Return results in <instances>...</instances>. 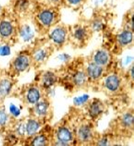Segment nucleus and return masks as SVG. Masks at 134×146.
Here are the masks:
<instances>
[{"instance_id": "1", "label": "nucleus", "mask_w": 134, "mask_h": 146, "mask_svg": "<svg viewBox=\"0 0 134 146\" xmlns=\"http://www.w3.org/2000/svg\"><path fill=\"white\" fill-rule=\"evenodd\" d=\"M50 37H51V39L54 43H56L57 44H62L65 41V38H66V30L62 27L56 28L51 33Z\"/></svg>"}, {"instance_id": "2", "label": "nucleus", "mask_w": 134, "mask_h": 146, "mask_svg": "<svg viewBox=\"0 0 134 146\" xmlns=\"http://www.w3.org/2000/svg\"><path fill=\"white\" fill-rule=\"evenodd\" d=\"M54 19V13L53 12L49 9H45L39 13L38 14V20L44 26H50Z\"/></svg>"}, {"instance_id": "3", "label": "nucleus", "mask_w": 134, "mask_h": 146, "mask_svg": "<svg viewBox=\"0 0 134 146\" xmlns=\"http://www.w3.org/2000/svg\"><path fill=\"white\" fill-rule=\"evenodd\" d=\"M28 64H29L28 57H27L26 55H19L15 59L13 66L17 71L22 72L28 67Z\"/></svg>"}, {"instance_id": "4", "label": "nucleus", "mask_w": 134, "mask_h": 146, "mask_svg": "<svg viewBox=\"0 0 134 146\" xmlns=\"http://www.w3.org/2000/svg\"><path fill=\"white\" fill-rule=\"evenodd\" d=\"M57 136L58 141L67 143V144H68V142H70L73 139V135H72L71 131L65 127H61L58 129Z\"/></svg>"}, {"instance_id": "5", "label": "nucleus", "mask_w": 134, "mask_h": 146, "mask_svg": "<svg viewBox=\"0 0 134 146\" xmlns=\"http://www.w3.org/2000/svg\"><path fill=\"white\" fill-rule=\"evenodd\" d=\"M120 79L117 75H110L105 80V86L108 90L114 92L119 88Z\"/></svg>"}, {"instance_id": "6", "label": "nucleus", "mask_w": 134, "mask_h": 146, "mask_svg": "<svg viewBox=\"0 0 134 146\" xmlns=\"http://www.w3.org/2000/svg\"><path fill=\"white\" fill-rule=\"evenodd\" d=\"M87 73H88V75L92 79H98L102 73V68L100 65L95 63H92L87 68Z\"/></svg>"}, {"instance_id": "7", "label": "nucleus", "mask_w": 134, "mask_h": 146, "mask_svg": "<svg viewBox=\"0 0 134 146\" xmlns=\"http://www.w3.org/2000/svg\"><path fill=\"white\" fill-rule=\"evenodd\" d=\"M13 31V26L8 20H3L0 22V35L3 38L9 37Z\"/></svg>"}, {"instance_id": "8", "label": "nucleus", "mask_w": 134, "mask_h": 146, "mask_svg": "<svg viewBox=\"0 0 134 146\" xmlns=\"http://www.w3.org/2000/svg\"><path fill=\"white\" fill-rule=\"evenodd\" d=\"M109 60V56L108 54V53L106 51L101 50L98 51L95 55H94V62L95 64H98V65H105L108 64Z\"/></svg>"}, {"instance_id": "9", "label": "nucleus", "mask_w": 134, "mask_h": 146, "mask_svg": "<svg viewBox=\"0 0 134 146\" xmlns=\"http://www.w3.org/2000/svg\"><path fill=\"white\" fill-rule=\"evenodd\" d=\"M40 99V92L37 88H31L28 91L27 94V100L30 104H36Z\"/></svg>"}, {"instance_id": "10", "label": "nucleus", "mask_w": 134, "mask_h": 146, "mask_svg": "<svg viewBox=\"0 0 134 146\" xmlns=\"http://www.w3.org/2000/svg\"><path fill=\"white\" fill-rule=\"evenodd\" d=\"M118 41L123 46L129 44L133 41V34L129 30H125L118 35Z\"/></svg>"}, {"instance_id": "11", "label": "nucleus", "mask_w": 134, "mask_h": 146, "mask_svg": "<svg viewBox=\"0 0 134 146\" xmlns=\"http://www.w3.org/2000/svg\"><path fill=\"white\" fill-rule=\"evenodd\" d=\"M57 78L55 76V74L51 72H47L45 73V74L43 77V84L44 86L46 88H49L52 85L54 84V83L56 82Z\"/></svg>"}, {"instance_id": "12", "label": "nucleus", "mask_w": 134, "mask_h": 146, "mask_svg": "<svg viewBox=\"0 0 134 146\" xmlns=\"http://www.w3.org/2000/svg\"><path fill=\"white\" fill-rule=\"evenodd\" d=\"M20 35H21V37H22L23 40L29 41L34 38V31L30 28V26L25 25V26H22L21 29H20Z\"/></svg>"}, {"instance_id": "13", "label": "nucleus", "mask_w": 134, "mask_h": 146, "mask_svg": "<svg viewBox=\"0 0 134 146\" xmlns=\"http://www.w3.org/2000/svg\"><path fill=\"white\" fill-rule=\"evenodd\" d=\"M102 107L100 102L94 101L92 102V104L90 105L89 113L92 118L98 116L102 113Z\"/></svg>"}, {"instance_id": "14", "label": "nucleus", "mask_w": 134, "mask_h": 146, "mask_svg": "<svg viewBox=\"0 0 134 146\" xmlns=\"http://www.w3.org/2000/svg\"><path fill=\"white\" fill-rule=\"evenodd\" d=\"M39 128V124L34 119H29L26 124V132L28 135H34Z\"/></svg>"}, {"instance_id": "15", "label": "nucleus", "mask_w": 134, "mask_h": 146, "mask_svg": "<svg viewBox=\"0 0 134 146\" xmlns=\"http://www.w3.org/2000/svg\"><path fill=\"white\" fill-rule=\"evenodd\" d=\"M78 136L83 141H87L92 136V131L88 126H82L78 130Z\"/></svg>"}, {"instance_id": "16", "label": "nucleus", "mask_w": 134, "mask_h": 146, "mask_svg": "<svg viewBox=\"0 0 134 146\" xmlns=\"http://www.w3.org/2000/svg\"><path fill=\"white\" fill-rule=\"evenodd\" d=\"M12 88L11 82L8 79H3L0 82V93L2 95L9 94Z\"/></svg>"}, {"instance_id": "17", "label": "nucleus", "mask_w": 134, "mask_h": 146, "mask_svg": "<svg viewBox=\"0 0 134 146\" xmlns=\"http://www.w3.org/2000/svg\"><path fill=\"white\" fill-rule=\"evenodd\" d=\"M48 104L47 103V102H40V103H38V104H37V106H36V108H35V111L36 113L38 114V115H40V116H42V115H45V114H47V113H48Z\"/></svg>"}, {"instance_id": "18", "label": "nucleus", "mask_w": 134, "mask_h": 146, "mask_svg": "<svg viewBox=\"0 0 134 146\" xmlns=\"http://www.w3.org/2000/svg\"><path fill=\"white\" fill-rule=\"evenodd\" d=\"M73 81L77 85H82L86 81V74L83 72H78L74 74Z\"/></svg>"}, {"instance_id": "19", "label": "nucleus", "mask_w": 134, "mask_h": 146, "mask_svg": "<svg viewBox=\"0 0 134 146\" xmlns=\"http://www.w3.org/2000/svg\"><path fill=\"white\" fill-rule=\"evenodd\" d=\"M86 30L83 28H78L74 31V38L78 41H83L86 38Z\"/></svg>"}, {"instance_id": "20", "label": "nucleus", "mask_w": 134, "mask_h": 146, "mask_svg": "<svg viewBox=\"0 0 134 146\" xmlns=\"http://www.w3.org/2000/svg\"><path fill=\"white\" fill-rule=\"evenodd\" d=\"M123 124L125 127H132L133 124V116L132 113H126L123 117Z\"/></svg>"}, {"instance_id": "21", "label": "nucleus", "mask_w": 134, "mask_h": 146, "mask_svg": "<svg viewBox=\"0 0 134 146\" xmlns=\"http://www.w3.org/2000/svg\"><path fill=\"white\" fill-rule=\"evenodd\" d=\"M29 5V2L28 0H18L17 3H16V9H18L19 11H23L25 9H28Z\"/></svg>"}, {"instance_id": "22", "label": "nucleus", "mask_w": 134, "mask_h": 146, "mask_svg": "<svg viewBox=\"0 0 134 146\" xmlns=\"http://www.w3.org/2000/svg\"><path fill=\"white\" fill-rule=\"evenodd\" d=\"M46 141H47L46 140V138H45L44 135H39V136H37L34 140H33L32 145L36 146L45 145H47Z\"/></svg>"}, {"instance_id": "23", "label": "nucleus", "mask_w": 134, "mask_h": 146, "mask_svg": "<svg viewBox=\"0 0 134 146\" xmlns=\"http://www.w3.org/2000/svg\"><path fill=\"white\" fill-rule=\"evenodd\" d=\"M46 57H47V53H46L45 50H43V49H40L38 52H36L35 53V55H34L35 59L37 61H38V62L44 61L45 58H46Z\"/></svg>"}, {"instance_id": "24", "label": "nucleus", "mask_w": 134, "mask_h": 146, "mask_svg": "<svg viewBox=\"0 0 134 146\" xmlns=\"http://www.w3.org/2000/svg\"><path fill=\"white\" fill-rule=\"evenodd\" d=\"M88 95H82V96H80V97H77V98H75L74 99V104H76V105H82V104H85L86 102L88 101Z\"/></svg>"}, {"instance_id": "25", "label": "nucleus", "mask_w": 134, "mask_h": 146, "mask_svg": "<svg viewBox=\"0 0 134 146\" xmlns=\"http://www.w3.org/2000/svg\"><path fill=\"white\" fill-rule=\"evenodd\" d=\"M10 54V48L7 45L0 46V55L1 56H6Z\"/></svg>"}, {"instance_id": "26", "label": "nucleus", "mask_w": 134, "mask_h": 146, "mask_svg": "<svg viewBox=\"0 0 134 146\" xmlns=\"http://www.w3.org/2000/svg\"><path fill=\"white\" fill-rule=\"evenodd\" d=\"M16 132L18 135L22 136L26 132V126L22 124H18L16 127Z\"/></svg>"}, {"instance_id": "27", "label": "nucleus", "mask_w": 134, "mask_h": 146, "mask_svg": "<svg viewBox=\"0 0 134 146\" xmlns=\"http://www.w3.org/2000/svg\"><path fill=\"white\" fill-rule=\"evenodd\" d=\"M7 119H8V116H7L6 113L3 110H0V126L5 124Z\"/></svg>"}, {"instance_id": "28", "label": "nucleus", "mask_w": 134, "mask_h": 146, "mask_svg": "<svg viewBox=\"0 0 134 146\" xmlns=\"http://www.w3.org/2000/svg\"><path fill=\"white\" fill-rule=\"evenodd\" d=\"M10 112L13 116H18L20 114V110H18L15 105L11 104L10 105Z\"/></svg>"}, {"instance_id": "29", "label": "nucleus", "mask_w": 134, "mask_h": 146, "mask_svg": "<svg viewBox=\"0 0 134 146\" xmlns=\"http://www.w3.org/2000/svg\"><path fill=\"white\" fill-rule=\"evenodd\" d=\"M102 24L99 21H96V22H94L92 23V28L95 30H100L101 29H102Z\"/></svg>"}, {"instance_id": "30", "label": "nucleus", "mask_w": 134, "mask_h": 146, "mask_svg": "<svg viewBox=\"0 0 134 146\" xmlns=\"http://www.w3.org/2000/svg\"><path fill=\"white\" fill-rule=\"evenodd\" d=\"M69 58H70V56H69V55H67V54H60V55L58 56V58H59L60 60H62V61H67Z\"/></svg>"}, {"instance_id": "31", "label": "nucleus", "mask_w": 134, "mask_h": 146, "mask_svg": "<svg viewBox=\"0 0 134 146\" xmlns=\"http://www.w3.org/2000/svg\"><path fill=\"white\" fill-rule=\"evenodd\" d=\"M68 2L72 4H78V3L81 2V0H68Z\"/></svg>"}, {"instance_id": "32", "label": "nucleus", "mask_w": 134, "mask_h": 146, "mask_svg": "<svg viewBox=\"0 0 134 146\" xmlns=\"http://www.w3.org/2000/svg\"><path fill=\"white\" fill-rule=\"evenodd\" d=\"M1 95H2V94H1V93H0V98H1Z\"/></svg>"}, {"instance_id": "33", "label": "nucleus", "mask_w": 134, "mask_h": 146, "mask_svg": "<svg viewBox=\"0 0 134 146\" xmlns=\"http://www.w3.org/2000/svg\"><path fill=\"white\" fill-rule=\"evenodd\" d=\"M0 7H1V6H0Z\"/></svg>"}]
</instances>
